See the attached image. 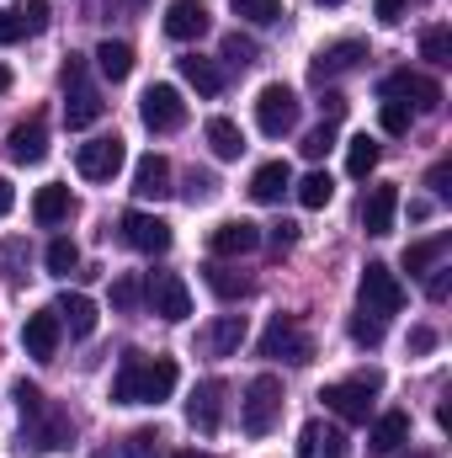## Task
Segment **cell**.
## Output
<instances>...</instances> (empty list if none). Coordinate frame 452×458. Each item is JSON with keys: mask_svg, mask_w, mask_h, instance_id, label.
Wrapping results in <instances>:
<instances>
[{"mask_svg": "<svg viewBox=\"0 0 452 458\" xmlns=\"http://www.w3.org/2000/svg\"><path fill=\"white\" fill-rule=\"evenodd\" d=\"M5 155L16 160V165H38L43 155H48V123L32 113L27 123H16L11 133H5Z\"/></svg>", "mask_w": 452, "mask_h": 458, "instance_id": "cell-14", "label": "cell"}, {"mask_svg": "<svg viewBox=\"0 0 452 458\" xmlns=\"http://www.w3.org/2000/svg\"><path fill=\"white\" fill-rule=\"evenodd\" d=\"M431 346H437V331H431V326H415V331H410V352H415V357H426Z\"/></svg>", "mask_w": 452, "mask_h": 458, "instance_id": "cell-51", "label": "cell"}, {"mask_svg": "<svg viewBox=\"0 0 452 458\" xmlns=\"http://www.w3.org/2000/svg\"><path fill=\"white\" fill-rule=\"evenodd\" d=\"M70 208H75V198H70V187H38V198H32V219L43 229H54V225H64L70 219Z\"/></svg>", "mask_w": 452, "mask_h": 458, "instance_id": "cell-28", "label": "cell"}, {"mask_svg": "<svg viewBox=\"0 0 452 458\" xmlns=\"http://www.w3.org/2000/svg\"><path fill=\"white\" fill-rule=\"evenodd\" d=\"M320 5H340V0H320Z\"/></svg>", "mask_w": 452, "mask_h": 458, "instance_id": "cell-61", "label": "cell"}, {"mask_svg": "<svg viewBox=\"0 0 452 458\" xmlns=\"http://www.w3.org/2000/svg\"><path fill=\"white\" fill-rule=\"evenodd\" d=\"M378 123H383V133H394V139H399V133H410L415 113H410L405 102H383V107H378Z\"/></svg>", "mask_w": 452, "mask_h": 458, "instance_id": "cell-43", "label": "cell"}, {"mask_svg": "<svg viewBox=\"0 0 452 458\" xmlns=\"http://www.w3.org/2000/svg\"><path fill=\"white\" fill-rule=\"evenodd\" d=\"M277 416H282V378L277 373H255L245 384V400H239V427L250 437H266L277 427Z\"/></svg>", "mask_w": 452, "mask_h": 458, "instance_id": "cell-2", "label": "cell"}, {"mask_svg": "<svg viewBox=\"0 0 452 458\" xmlns=\"http://www.w3.org/2000/svg\"><path fill=\"white\" fill-rule=\"evenodd\" d=\"M448 288H452V267H431V272H426V299H437V304H442V299H448Z\"/></svg>", "mask_w": 452, "mask_h": 458, "instance_id": "cell-48", "label": "cell"}, {"mask_svg": "<svg viewBox=\"0 0 452 458\" xmlns=\"http://www.w3.org/2000/svg\"><path fill=\"white\" fill-rule=\"evenodd\" d=\"M298 149H304V160H325V155L336 149V123H320V128H309Z\"/></svg>", "mask_w": 452, "mask_h": 458, "instance_id": "cell-39", "label": "cell"}, {"mask_svg": "<svg viewBox=\"0 0 452 458\" xmlns=\"http://www.w3.org/2000/svg\"><path fill=\"white\" fill-rule=\"evenodd\" d=\"M288 187H293V165H288V160H266V165L250 176V198H255V203H282Z\"/></svg>", "mask_w": 452, "mask_h": 458, "instance_id": "cell-25", "label": "cell"}, {"mask_svg": "<svg viewBox=\"0 0 452 458\" xmlns=\"http://www.w3.org/2000/svg\"><path fill=\"white\" fill-rule=\"evenodd\" d=\"M138 117H144L149 133H176V128L187 123V102H181L176 86H149L144 102H138Z\"/></svg>", "mask_w": 452, "mask_h": 458, "instance_id": "cell-10", "label": "cell"}, {"mask_svg": "<svg viewBox=\"0 0 452 458\" xmlns=\"http://www.w3.org/2000/svg\"><path fill=\"white\" fill-rule=\"evenodd\" d=\"M122 5H128V11H144V5H149V0H122Z\"/></svg>", "mask_w": 452, "mask_h": 458, "instance_id": "cell-59", "label": "cell"}, {"mask_svg": "<svg viewBox=\"0 0 452 458\" xmlns=\"http://www.w3.org/2000/svg\"><path fill=\"white\" fill-rule=\"evenodd\" d=\"M144 293H149L155 315H160V320H171V326H181V320L192 315V293H187V283H181L176 272H155Z\"/></svg>", "mask_w": 452, "mask_h": 458, "instance_id": "cell-12", "label": "cell"}, {"mask_svg": "<svg viewBox=\"0 0 452 458\" xmlns=\"http://www.w3.org/2000/svg\"><path fill=\"white\" fill-rule=\"evenodd\" d=\"M383 102H405L410 113H437L442 107V86L431 75H410V70H394L383 81Z\"/></svg>", "mask_w": 452, "mask_h": 458, "instance_id": "cell-7", "label": "cell"}, {"mask_svg": "<svg viewBox=\"0 0 452 458\" xmlns=\"http://www.w3.org/2000/svg\"><path fill=\"white\" fill-rule=\"evenodd\" d=\"M70 443H75V421H70V411L43 405V411L27 416V427H21V448H27V454H54V448H70Z\"/></svg>", "mask_w": 452, "mask_h": 458, "instance_id": "cell-6", "label": "cell"}, {"mask_svg": "<svg viewBox=\"0 0 452 458\" xmlns=\"http://www.w3.org/2000/svg\"><path fill=\"white\" fill-rule=\"evenodd\" d=\"M203 32H208V5H203V0H171V5H165V38L192 43V38H203Z\"/></svg>", "mask_w": 452, "mask_h": 458, "instance_id": "cell-19", "label": "cell"}, {"mask_svg": "<svg viewBox=\"0 0 452 458\" xmlns=\"http://www.w3.org/2000/svg\"><path fill=\"white\" fill-rule=\"evenodd\" d=\"M102 113H107V102H102V91L91 81V64L80 54H70L64 59V123L70 128H91Z\"/></svg>", "mask_w": 452, "mask_h": 458, "instance_id": "cell-1", "label": "cell"}, {"mask_svg": "<svg viewBox=\"0 0 452 458\" xmlns=\"http://www.w3.org/2000/svg\"><path fill=\"white\" fill-rule=\"evenodd\" d=\"M261 357H282V362H314V336L298 326V315H272L266 336H261Z\"/></svg>", "mask_w": 452, "mask_h": 458, "instance_id": "cell-5", "label": "cell"}, {"mask_svg": "<svg viewBox=\"0 0 452 458\" xmlns=\"http://www.w3.org/2000/svg\"><path fill=\"white\" fill-rule=\"evenodd\" d=\"M255 123H261L266 139L293 133V123H298V97H293V86H261V97H255Z\"/></svg>", "mask_w": 452, "mask_h": 458, "instance_id": "cell-8", "label": "cell"}, {"mask_svg": "<svg viewBox=\"0 0 452 458\" xmlns=\"http://www.w3.org/2000/svg\"><path fill=\"white\" fill-rule=\"evenodd\" d=\"M133 198L138 203H160V198H171V160L165 155H144L138 165H133Z\"/></svg>", "mask_w": 452, "mask_h": 458, "instance_id": "cell-18", "label": "cell"}, {"mask_svg": "<svg viewBox=\"0 0 452 458\" xmlns=\"http://www.w3.org/2000/svg\"><path fill=\"white\" fill-rule=\"evenodd\" d=\"M229 11H234L239 21H250V27H277V21L288 16L282 0H229Z\"/></svg>", "mask_w": 452, "mask_h": 458, "instance_id": "cell-35", "label": "cell"}, {"mask_svg": "<svg viewBox=\"0 0 452 458\" xmlns=\"http://www.w3.org/2000/svg\"><path fill=\"white\" fill-rule=\"evenodd\" d=\"M91 59H96V70H102L107 81H128V75H133V48H128V43H113V38H107V43H96Z\"/></svg>", "mask_w": 452, "mask_h": 458, "instance_id": "cell-33", "label": "cell"}, {"mask_svg": "<svg viewBox=\"0 0 452 458\" xmlns=\"http://www.w3.org/2000/svg\"><path fill=\"white\" fill-rule=\"evenodd\" d=\"M21 250H27V240H5V245H0V267H5L11 283L21 277V272H16V267H21Z\"/></svg>", "mask_w": 452, "mask_h": 458, "instance_id": "cell-49", "label": "cell"}, {"mask_svg": "<svg viewBox=\"0 0 452 458\" xmlns=\"http://www.w3.org/2000/svg\"><path fill=\"white\" fill-rule=\"evenodd\" d=\"M378 160H383V149H378V139H372V133H356V139L346 144V171H351L356 182H367V176L378 171Z\"/></svg>", "mask_w": 452, "mask_h": 458, "instance_id": "cell-30", "label": "cell"}, {"mask_svg": "<svg viewBox=\"0 0 452 458\" xmlns=\"http://www.w3.org/2000/svg\"><path fill=\"white\" fill-rule=\"evenodd\" d=\"M448 176H452V165H448V160H437V165H431V176H426V187H431L437 198H448V192H452Z\"/></svg>", "mask_w": 452, "mask_h": 458, "instance_id": "cell-50", "label": "cell"}, {"mask_svg": "<svg viewBox=\"0 0 452 458\" xmlns=\"http://www.w3.org/2000/svg\"><path fill=\"white\" fill-rule=\"evenodd\" d=\"M245 336H250V320H245V315H219V320L208 326L203 346H208L213 357H234V352L245 346Z\"/></svg>", "mask_w": 452, "mask_h": 458, "instance_id": "cell-24", "label": "cell"}, {"mask_svg": "<svg viewBox=\"0 0 452 458\" xmlns=\"http://www.w3.org/2000/svg\"><path fill=\"white\" fill-rule=\"evenodd\" d=\"M394 214H399V187L383 182V187H372L367 203H362V229H367L372 240H383V234L394 229Z\"/></svg>", "mask_w": 452, "mask_h": 458, "instance_id": "cell-21", "label": "cell"}, {"mask_svg": "<svg viewBox=\"0 0 452 458\" xmlns=\"http://www.w3.org/2000/svg\"><path fill=\"white\" fill-rule=\"evenodd\" d=\"M293 240H298V225H288V219H282V225L272 229V245H277V250H288Z\"/></svg>", "mask_w": 452, "mask_h": 458, "instance_id": "cell-54", "label": "cell"}, {"mask_svg": "<svg viewBox=\"0 0 452 458\" xmlns=\"http://www.w3.org/2000/svg\"><path fill=\"white\" fill-rule=\"evenodd\" d=\"M176 357H144V373H138V405H160V400H171V389H176Z\"/></svg>", "mask_w": 452, "mask_h": 458, "instance_id": "cell-20", "label": "cell"}, {"mask_svg": "<svg viewBox=\"0 0 452 458\" xmlns=\"http://www.w3.org/2000/svg\"><path fill=\"white\" fill-rule=\"evenodd\" d=\"M165 437L155 432V427H138L133 437H128V458H165V448H160Z\"/></svg>", "mask_w": 452, "mask_h": 458, "instance_id": "cell-44", "label": "cell"}, {"mask_svg": "<svg viewBox=\"0 0 452 458\" xmlns=\"http://www.w3.org/2000/svg\"><path fill=\"white\" fill-rule=\"evenodd\" d=\"M208 144H213L219 160H239L245 155V133H239L234 117H208Z\"/></svg>", "mask_w": 452, "mask_h": 458, "instance_id": "cell-31", "label": "cell"}, {"mask_svg": "<svg viewBox=\"0 0 452 458\" xmlns=\"http://www.w3.org/2000/svg\"><path fill=\"white\" fill-rule=\"evenodd\" d=\"M117 234H122V245H133V250H144V256H165V250H171V225L155 219V214H138V208L117 219Z\"/></svg>", "mask_w": 452, "mask_h": 458, "instance_id": "cell-11", "label": "cell"}, {"mask_svg": "<svg viewBox=\"0 0 452 458\" xmlns=\"http://www.w3.org/2000/svg\"><path fill=\"white\" fill-rule=\"evenodd\" d=\"M138 373H144V352H122L113 378V400L117 405H138Z\"/></svg>", "mask_w": 452, "mask_h": 458, "instance_id": "cell-32", "label": "cell"}, {"mask_svg": "<svg viewBox=\"0 0 452 458\" xmlns=\"http://www.w3.org/2000/svg\"><path fill=\"white\" fill-rule=\"evenodd\" d=\"M213 192H219V176H213V171H192V176H187V187H181V198H187L192 208H197V203H208Z\"/></svg>", "mask_w": 452, "mask_h": 458, "instance_id": "cell-41", "label": "cell"}, {"mask_svg": "<svg viewBox=\"0 0 452 458\" xmlns=\"http://www.w3.org/2000/svg\"><path fill=\"white\" fill-rule=\"evenodd\" d=\"M59 336H64V326H59L54 304H48V310H38V315H27V326H21V346H27V357H38V362H54Z\"/></svg>", "mask_w": 452, "mask_h": 458, "instance_id": "cell-15", "label": "cell"}, {"mask_svg": "<svg viewBox=\"0 0 452 458\" xmlns=\"http://www.w3.org/2000/svg\"><path fill=\"white\" fill-rule=\"evenodd\" d=\"M176 64H181V81L197 86V97H219V91H224V70H219L213 59H203V54H181Z\"/></svg>", "mask_w": 452, "mask_h": 458, "instance_id": "cell-26", "label": "cell"}, {"mask_svg": "<svg viewBox=\"0 0 452 458\" xmlns=\"http://www.w3.org/2000/svg\"><path fill=\"white\" fill-rule=\"evenodd\" d=\"M372 11H378V21H383V27H394V21L405 16V0H378Z\"/></svg>", "mask_w": 452, "mask_h": 458, "instance_id": "cell-52", "label": "cell"}, {"mask_svg": "<svg viewBox=\"0 0 452 458\" xmlns=\"http://www.w3.org/2000/svg\"><path fill=\"white\" fill-rule=\"evenodd\" d=\"M421 59L448 64V59H452V27H442V21H437V27H426V32H421Z\"/></svg>", "mask_w": 452, "mask_h": 458, "instance_id": "cell-37", "label": "cell"}, {"mask_svg": "<svg viewBox=\"0 0 452 458\" xmlns=\"http://www.w3.org/2000/svg\"><path fill=\"white\" fill-rule=\"evenodd\" d=\"M208 245H213V256H219V261H224V256H250V250L261 245V229L250 225V219H229V225L213 229V240H208Z\"/></svg>", "mask_w": 452, "mask_h": 458, "instance_id": "cell-22", "label": "cell"}, {"mask_svg": "<svg viewBox=\"0 0 452 458\" xmlns=\"http://www.w3.org/2000/svg\"><path fill=\"white\" fill-rule=\"evenodd\" d=\"M11 208H16V192H11V182H5V176H0V219H5V214H11Z\"/></svg>", "mask_w": 452, "mask_h": 458, "instance_id": "cell-56", "label": "cell"}, {"mask_svg": "<svg viewBox=\"0 0 452 458\" xmlns=\"http://www.w3.org/2000/svg\"><path fill=\"white\" fill-rule=\"evenodd\" d=\"M21 38V21H16V11H0V48L5 43H16Z\"/></svg>", "mask_w": 452, "mask_h": 458, "instance_id": "cell-53", "label": "cell"}, {"mask_svg": "<svg viewBox=\"0 0 452 458\" xmlns=\"http://www.w3.org/2000/svg\"><path fill=\"white\" fill-rule=\"evenodd\" d=\"M448 234H431V240H415V245H410V250H405V272H410V277H426V272H431V267H442V256H448Z\"/></svg>", "mask_w": 452, "mask_h": 458, "instance_id": "cell-29", "label": "cell"}, {"mask_svg": "<svg viewBox=\"0 0 452 458\" xmlns=\"http://www.w3.org/2000/svg\"><path fill=\"white\" fill-rule=\"evenodd\" d=\"M208 288H213L219 299H250V293H255V283H250L245 272L224 267V261H213V267H208Z\"/></svg>", "mask_w": 452, "mask_h": 458, "instance_id": "cell-34", "label": "cell"}, {"mask_svg": "<svg viewBox=\"0 0 452 458\" xmlns=\"http://www.w3.org/2000/svg\"><path fill=\"white\" fill-rule=\"evenodd\" d=\"M16 21H21V32H43L48 27V0H21L16 5Z\"/></svg>", "mask_w": 452, "mask_h": 458, "instance_id": "cell-46", "label": "cell"}, {"mask_svg": "<svg viewBox=\"0 0 452 458\" xmlns=\"http://www.w3.org/2000/svg\"><path fill=\"white\" fill-rule=\"evenodd\" d=\"M362 59H367V43H356V38H340V43H331V48H320V59L309 64V75L325 86V81H336V75H351Z\"/></svg>", "mask_w": 452, "mask_h": 458, "instance_id": "cell-16", "label": "cell"}, {"mask_svg": "<svg viewBox=\"0 0 452 458\" xmlns=\"http://www.w3.org/2000/svg\"><path fill=\"white\" fill-rule=\"evenodd\" d=\"M399 458H437V454H426V448H415V454H399Z\"/></svg>", "mask_w": 452, "mask_h": 458, "instance_id": "cell-60", "label": "cell"}, {"mask_svg": "<svg viewBox=\"0 0 452 458\" xmlns=\"http://www.w3.org/2000/svg\"><path fill=\"white\" fill-rule=\"evenodd\" d=\"M187 421H192V432H203V437L219 432V421H224V378H203V384L187 394Z\"/></svg>", "mask_w": 452, "mask_h": 458, "instance_id": "cell-13", "label": "cell"}, {"mask_svg": "<svg viewBox=\"0 0 452 458\" xmlns=\"http://www.w3.org/2000/svg\"><path fill=\"white\" fill-rule=\"evenodd\" d=\"M410 443V416L405 411H389V416H378L372 421V432H367V448L378 458H389V454H399Z\"/></svg>", "mask_w": 452, "mask_h": 458, "instance_id": "cell-23", "label": "cell"}, {"mask_svg": "<svg viewBox=\"0 0 452 458\" xmlns=\"http://www.w3.org/2000/svg\"><path fill=\"white\" fill-rule=\"evenodd\" d=\"M138 293H144V288H138V277H117V283H113V304L122 310V315H128V310H138Z\"/></svg>", "mask_w": 452, "mask_h": 458, "instance_id": "cell-47", "label": "cell"}, {"mask_svg": "<svg viewBox=\"0 0 452 458\" xmlns=\"http://www.w3.org/2000/svg\"><path fill=\"white\" fill-rule=\"evenodd\" d=\"M54 315H59V326H64L70 336H91V331H96V304H91L86 293H64V299L54 304Z\"/></svg>", "mask_w": 452, "mask_h": 458, "instance_id": "cell-27", "label": "cell"}, {"mask_svg": "<svg viewBox=\"0 0 452 458\" xmlns=\"http://www.w3.org/2000/svg\"><path fill=\"white\" fill-rule=\"evenodd\" d=\"M378 389H383V378L378 373H362V378H346V384H325L320 400H325V411H336L346 427H362L372 416V394Z\"/></svg>", "mask_w": 452, "mask_h": 458, "instance_id": "cell-3", "label": "cell"}, {"mask_svg": "<svg viewBox=\"0 0 452 458\" xmlns=\"http://www.w3.org/2000/svg\"><path fill=\"white\" fill-rule=\"evenodd\" d=\"M320 107H325V123H336V117L346 113V97H340V91H331V97H325Z\"/></svg>", "mask_w": 452, "mask_h": 458, "instance_id": "cell-55", "label": "cell"}, {"mask_svg": "<svg viewBox=\"0 0 452 458\" xmlns=\"http://www.w3.org/2000/svg\"><path fill=\"white\" fill-rule=\"evenodd\" d=\"M43 261H48V272H54V277H70V272L80 267V250H75V240H54Z\"/></svg>", "mask_w": 452, "mask_h": 458, "instance_id": "cell-40", "label": "cell"}, {"mask_svg": "<svg viewBox=\"0 0 452 458\" xmlns=\"http://www.w3.org/2000/svg\"><path fill=\"white\" fill-rule=\"evenodd\" d=\"M356 293H362V310H367V315H378V320H389V315H399V310H405V283H399L383 261H367V267H362Z\"/></svg>", "mask_w": 452, "mask_h": 458, "instance_id": "cell-4", "label": "cell"}, {"mask_svg": "<svg viewBox=\"0 0 452 458\" xmlns=\"http://www.w3.org/2000/svg\"><path fill=\"white\" fill-rule=\"evenodd\" d=\"M346 454H351V443H346V432H340L336 421H304L298 458H346Z\"/></svg>", "mask_w": 452, "mask_h": 458, "instance_id": "cell-17", "label": "cell"}, {"mask_svg": "<svg viewBox=\"0 0 452 458\" xmlns=\"http://www.w3.org/2000/svg\"><path fill=\"white\" fill-rule=\"evenodd\" d=\"M351 342L356 346H378L383 342V320L367 315V310H356V320H351Z\"/></svg>", "mask_w": 452, "mask_h": 458, "instance_id": "cell-45", "label": "cell"}, {"mask_svg": "<svg viewBox=\"0 0 452 458\" xmlns=\"http://www.w3.org/2000/svg\"><path fill=\"white\" fill-rule=\"evenodd\" d=\"M11 400H16L21 421H27V416H38V411L48 405V400H43V389H38V384H27V378H16V384H11Z\"/></svg>", "mask_w": 452, "mask_h": 458, "instance_id": "cell-42", "label": "cell"}, {"mask_svg": "<svg viewBox=\"0 0 452 458\" xmlns=\"http://www.w3.org/2000/svg\"><path fill=\"white\" fill-rule=\"evenodd\" d=\"M165 458H213V454H197V448H181V454H165Z\"/></svg>", "mask_w": 452, "mask_h": 458, "instance_id": "cell-57", "label": "cell"}, {"mask_svg": "<svg viewBox=\"0 0 452 458\" xmlns=\"http://www.w3.org/2000/svg\"><path fill=\"white\" fill-rule=\"evenodd\" d=\"M5 91H11V70L0 64V97H5Z\"/></svg>", "mask_w": 452, "mask_h": 458, "instance_id": "cell-58", "label": "cell"}, {"mask_svg": "<svg viewBox=\"0 0 452 458\" xmlns=\"http://www.w3.org/2000/svg\"><path fill=\"white\" fill-rule=\"evenodd\" d=\"M122 160H128V149H122L117 133H102V139H91V144L75 149V165H80L86 182H113L117 171H122Z\"/></svg>", "mask_w": 452, "mask_h": 458, "instance_id": "cell-9", "label": "cell"}, {"mask_svg": "<svg viewBox=\"0 0 452 458\" xmlns=\"http://www.w3.org/2000/svg\"><path fill=\"white\" fill-rule=\"evenodd\" d=\"M331 198H336V182H331L325 171H309V176L298 182V203H304V208H325Z\"/></svg>", "mask_w": 452, "mask_h": 458, "instance_id": "cell-36", "label": "cell"}, {"mask_svg": "<svg viewBox=\"0 0 452 458\" xmlns=\"http://www.w3.org/2000/svg\"><path fill=\"white\" fill-rule=\"evenodd\" d=\"M224 59L234 64V70H245V64H255V59H261V43H255V38H245V32H229V38H224Z\"/></svg>", "mask_w": 452, "mask_h": 458, "instance_id": "cell-38", "label": "cell"}]
</instances>
